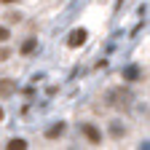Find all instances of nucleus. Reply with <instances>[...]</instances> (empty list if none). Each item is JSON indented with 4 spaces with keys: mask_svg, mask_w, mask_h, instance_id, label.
Masks as SVG:
<instances>
[{
    "mask_svg": "<svg viewBox=\"0 0 150 150\" xmlns=\"http://www.w3.org/2000/svg\"><path fill=\"white\" fill-rule=\"evenodd\" d=\"M6 19L13 24V22H22V13H16V11H11V13H6Z\"/></svg>",
    "mask_w": 150,
    "mask_h": 150,
    "instance_id": "nucleus-9",
    "label": "nucleus"
},
{
    "mask_svg": "<svg viewBox=\"0 0 150 150\" xmlns=\"http://www.w3.org/2000/svg\"><path fill=\"white\" fill-rule=\"evenodd\" d=\"M123 134H126V126H123L121 121H110V137H112V139H121Z\"/></svg>",
    "mask_w": 150,
    "mask_h": 150,
    "instance_id": "nucleus-4",
    "label": "nucleus"
},
{
    "mask_svg": "<svg viewBox=\"0 0 150 150\" xmlns=\"http://www.w3.org/2000/svg\"><path fill=\"white\" fill-rule=\"evenodd\" d=\"M81 131H83V134L88 137V142H94V145H97V142H102V134H99V129H97V126H91V123H83V126H81Z\"/></svg>",
    "mask_w": 150,
    "mask_h": 150,
    "instance_id": "nucleus-2",
    "label": "nucleus"
},
{
    "mask_svg": "<svg viewBox=\"0 0 150 150\" xmlns=\"http://www.w3.org/2000/svg\"><path fill=\"white\" fill-rule=\"evenodd\" d=\"M27 147V142L22 139V137H13L11 142H8V150H24Z\"/></svg>",
    "mask_w": 150,
    "mask_h": 150,
    "instance_id": "nucleus-8",
    "label": "nucleus"
},
{
    "mask_svg": "<svg viewBox=\"0 0 150 150\" xmlns=\"http://www.w3.org/2000/svg\"><path fill=\"white\" fill-rule=\"evenodd\" d=\"M11 38V32H8V27H0V43H6Z\"/></svg>",
    "mask_w": 150,
    "mask_h": 150,
    "instance_id": "nucleus-10",
    "label": "nucleus"
},
{
    "mask_svg": "<svg viewBox=\"0 0 150 150\" xmlns=\"http://www.w3.org/2000/svg\"><path fill=\"white\" fill-rule=\"evenodd\" d=\"M8 59V48H3V51H0V62H6Z\"/></svg>",
    "mask_w": 150,
    "mask_h": 150,
    "instance_id": "nucleus-11",
    "label": "nucleus"
},
{
    "mask_svg": "<svg viewBox=\"0 0 150 150\" xmlns=\"http://www.w3.org/2000/svg\"><path fill=\"white\" fill-rule=\"evenodd\" d=\"M35 48H38V38H27V40L22 43V48H19V51H22V54L27 56V54H32Z\"/></svg>",
    "mask_w": 150,
    "mask_h": 150,
    "instance_id": "nucleus-7",
    "label": "nucleus"
},
{
    "mask_svg": "<svg viewBox=\"0 0 150 150\" xmlns=\"http://www.w3.org/2000/svg\"><path fill=\"white\" fill-rule=\"evenodd\" d=\"M64 131H67V123H62V121H59V123H54V126L46 131V137H48V139H56V137H62Z\"/></svg>",
    "mask_w": 150,
    "mask_h": 150,
    "instance_id": "nucleus-5",
    "label": "nucleus"
},
{
    "mask_svg": "<svg viewBox=\"0 0 150 150\" xmlns=\"http://www.w3.org/2000/svg\"><path fill=\"white\" fill-rule=\"evenodd\" d=\"M121 78H123V81H137V78H139V67H137V64H129V67L121 72Z\"/></svg>",
    "mask_w": 150,
    "mask_h": 150,
    "instance_id": "nucleus-6",
    "label": "nucleus"
},
{
    "mask_svg": "<svg viewBox=\"0 0 150 150\" xmlns=\"http://www.w3.org/2000/svg\"><path fill=\"white\" fill-rule=\"evenodd\" d=\"M3 115H6V112H3V107H0V121H3Z\"/></svg>",
    "mask_w": 150,
    "mask_h": 150,
    "instance_id": "nucleus-13",
    "label": "nucleus"
},
{
    "mask_svg": "<svg viewBox=\"0 0 150 150\" xmlns=\"http://www.w3.org/2000/svg\"><path fill=\"white\" fill-rule=\"evenodd\" d=\"M0 3H19V0H0Z\"/></svg>",
    "mask_w": 150,
    "mask_h": 150,
    "instance_id": "nucleus-12",
    "label": "nucleus"
},
{
    "mask_svg": "<svg viewBox=\"0 0 150 150\" xmlns=\"http://www.w3.org/2000/svg\"><path fill=\"white\" fill-rule=\"evenodd\" d=\"M13 91H16V81H11V78H0V97H11Z\"/></svg>",
    "mask_w": 150,
    "mask_h": 150,
    "instance_id": "nucleus-3",
    "label": "nucleus"
},
{
    "mask_svg": "<svg viewBox=\"0 0 150 150\" xmlns=\"http://www.w3.org/2000/svg\"><path fill=\"white\" fill-rule=\"evenodd\" d=\"M86 38H88V32H86V30H72V32H70V38H67V46H70V48H78V46H83V43H86Z\"/></svg>",
    "mask_w": 150,
    "mask_h": 150,
    "instance_id": "nucleus-1",
    "label": "nucleus"
}]
</instances>
